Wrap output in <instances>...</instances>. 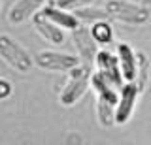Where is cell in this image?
<instances>
[{
	"label": "cell",
	"mask_w": 151,
	"mask_h": 145,
	"mask_svg": "<svg viewBox=\"0 0 151 145\" xmlns=\"http://www.w3.org/2000/svg\"><path fill=\"white\" fill-rule=\"evenodd\" d=\"M106 11L111 19L127 23V25H145L151 17L149 8L127 2V0H108Z\"/></svg>",
	"instance_id": "obj_1"
},
{
	"label": "cell",
	"mask_w": 151,
	"mask_h": 145,
	"mask_svg": "<svg viewBox=\"0 0 151 145\" xmlns=\"http://www.w3.org/2000/svg\"><path fill=\"white\" fill-rule=\"evenodd\" d=\"M0 59L6 60L13 70L21 74L30 72L32 68V59L28 51L13 38H9L8 34H0Z\"/></svg>",
	"instance_id": "obj_2"
},
{
	"label": "cell",
	"mask_w": 151,
	"mask_h": 145,
	"mask_svg": "<svg viewBox=\"0 0 151 145\" xmlns=\"http://www.w3.org/2000/svg\"><path fill=\"white\" fill-rule=\"evenodd\" d=\"M89 83H91V70H89V66H79L78 64L76 68H72V76H70L68 83L64 85L63 92H60V104L74 106L87 92Z\"/></svg>",
	"instance_id": "obj_3"
},
{
	"label": "cell",
	"mask_w": 151,
	"mask_h": 145,
	"mask_svg": "<svg viewBox=\"0 0 151 145\" xmlns=\"http://www.w3.org/2000/svg\"><path fill=\"white\" fill-rule=\"evenodd\" d=\"M34 62L42 70L49 72H68L79 64V57L68 53H57V51H40L36 55Z\"/></svg>",
	"instance_id": "obj_4"
},
{
	"label": "cell",
	"mask_w": 151,
	"mask_h": 145,
	"mask_svg": "<svg viewBox=\"0 0 151 145\" xmlns=\"http://www.w3.org/2000/svg\"><path fill=\"white\" fill-rule=\"evenodd\" d=\"M138 94H140V91H138V85H134V81H127V85L121 87V98L115 107V123L117 124H125L130 119Z\"/></svg>",
	"instance_id": "obj_5"
},
{
	"label": "cell",
	"mask_w": 151,
	"mask_h": 145,
	"mask_svg": "<svg viewBox=\"0 0 151 145\" xmlns=\"http://www.w3.org/2000/svg\"><path fill=\"white\" fill-rule=\"evenodd\" d=\"M94 62H96V66H98V72H100L111 85L121 87L123 74H121V66H119V59H117L115 55H111L110 51H98Z\"/></svg>",
	"instance_id": "obj_6"
},
{
	"label": "cell",
	"mask_w": 151,
	"mask_h": 145,
	"mask_svg": "<svg viewBox=\"0 0 151 145\" xmlns=\"http://www.w3.org/2000/svg\"><path fill=\"white\" fill-rule=\"evenodd\" d=\"M72 40H74V45L76 49H78L79 57H81L85 62H91V60L96 59V41H94L91 30L87 29V26H81L79 25L78 29L72 30Z\"/></svg>",
	"instance_id": "obj_7"
},
{
	"label": "cell",
	"mask_w": 151,
	"mask_h": 145,
	"mask_svg": "<svg viewBox=\"0 0 151 145\" xmlns=\"http://www.w3.org/2000/svg\"><path fill=\"white\" fill-rule=\"evenodd\" d=\"M32 25H34L36 32L42 36L44 40H47L53 45L64 44V32L59 25H55L51 19H47L44 13H34L32 15Z\"/></svg>",
	"instance_id": "obj_8"
},
{
	"label": "cell",
	"mask_w": 151,
	"mask_h": 145,
	"mask_svg": "<svg viewBox=\"0 0 151 145\" xmlns=\"http://www.w3.org/2000/svg\"><path fill=\"white\" fill-rule=\"evenodd\" d=\"M44 4H45V0H17L8 13V21L12 25H21L30 15H34L36 10L42 8Z\"/></svg>",
	"instance_id": "obj_9"
},
{
	"label": "cell",
	"mask_w": 151,
	"mask_h": 145,
	"mask_svg": "<svg viewBox=\"0 0 151 145\" xmlns=\"http://www.w3.org/2000/svg\"><path fill=\"white\" fill-rule=\"evenodd\" d=\"M117 59H119L121 74L127 81L136 79V55L129 44H119L117 45Z\"/></svg>",
	"instance_id": "obj_10"
},
{
	"label": "cell",
	"mask_w": 151,
	"mask_h": 145,
	"mask_svg": "<svg viewBox=\"0 0 151 145\" xmlns=\"http://www.w3.org/2000/svg\"><path fill=\"white\" fill-rule=\"evenodd\" d=\"M42 13L47 17V19H51L55 23V25H60L63 29H68V30H74L79 26V19L74 15V13H68L64 10H60V8H53V6H45Z\"/></svg>",
	"instance_id": "obj_11"
},
{
	"label": "cell",
	"mask_w": 151,
	"mask_h": 145,
	"mask_svg": "<svg viewBox=\"0 0 151 145\" xmlns=\"http://www.w3.org/2000/svg\"><path fill=\"white\" fill-rule=\"evenodd\" d=\"M147 77H149V60L144 51H138L136 53V85H138L140 92L145 91V87H147Z\"/></svg>",
	"instance_id": "obj_12"
},
{
	"label": "cell",
	"mask_w": 151,
	"mask_h": 145,
	"mask_svg": "<svg viewBox=\"0 0 151 145\" xmlns=\"http://www.w3.org/2000/svg\"><path fill=\"white\" fill-rule=\"evenodd\" d=\"M74 15L78 17L79 21H85V23H96V21H106L108 17V11L106 10H100V8H76Z\"/></svg>",
	"instance_id": "obj_13"
},
{
	"label": "cell",
	"mask_w": 151,
	"mask_h": 145,
	"mask_svg": "<svg viewBox=\"0 0 151 145\" xmlns=\"http://www.w3.org/2000/svg\"><path fill=\"white\" fill-rule=\"evenodd\" d=\"M91 34H93V38H94L96 44H110L113 32H111V26L108 25L106 21H96V23H93V26H91Z\"/></svg>",
	"instance_id": "obj_14"
},
{
	"label": "cell",
	"mask_w": 151,
	"mask_h": 145,
	"mask_svg": "<svg viewBox=\"0 0 151 145\" xmlns=\"http://www.w3.org/2000/svg\"><path fill=\"white\" fill-rule=\"evenodd\" d=\"M93 0H55V6L60 10H76V8L89 6Z\"/></svg>",
	"instance_id": "obj_15"
},
{
	"label": "cell",
	"mask_w": 151,
	"mask_h": 145,
	"mask_svg": "<svg viewBox=\"0 0 151 145\" xmlns=\"http://www.w3.org/2000/svg\"><path fill=\"white\" fill-rule=\"evenodd\" d=\"M9 94H12V85H9V81H6V79H0V100L8 98Z\"/></svg>",
	"instance_id": "obj_16"
}]
</instances>
